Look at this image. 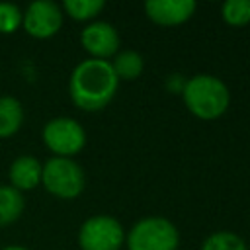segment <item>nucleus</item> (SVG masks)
<instances>
[{"label":"nucleus","instance_id":"0eeeda50","mask_svg":"<svg viewBox=\"0 0 250 250\" xmlns=\"http://www.w3.org/2000/svg\"><path fill=\"white\" fill-rule=\"evenodd\" d=\"M21 25L31 37L49 39L62 25V10L51 0H35L25 8Z\"/></svg>","mask_w":250,"mask_h":250},{"label":"nucleus","instance_id":"39448f33","mask_svg":"<svg viewBox=\"0 0 250 250\" xmlns=\"http://www.w3.org/2000/svg\"><path fill=\"white\" fill-rule=\"evenodd\" d=\"M43 143L53 154L70 158L84 148L86 133L72 117H55L43 127Z\"/></svg>","mask_w":250,"mask_h":250},{"label":"nucleus","instance_id":"f3484780","mask_svg":"<svg viewBox=\"0 0 250 250\" xmlns=\"http://www.w3.org/2000/svg\"><path fill=\"white\" fill-rule=\"evenodd\" d=\"M23 12L12 2H0V33H16L21 27Z\"/></svg>","mask_w":250,"mask_h":250},{"label":"nucleus","instance_id":"6e6552de","mask_svg":"<svg viewBox=\"0 0 250 250\" xmlns=\"http://www.w3.org/2000/svg\"><path fill=\"white\" fill-rule=\"evenodd\" d=\"M82 47L92 55V59H104L117 53L119 35L117 29L107 21H92L80 33Z\"/></svg>","mask_w":250,"mask_h":250},{"label":"nucleus","instance_id":"7ed1b4c3","mask_svg":"<svg viewBox=\"0 0 250 250\" xmlns=\"http://www.w3.org/2000/svg\"><path fill=\"white\" fill-rule=\"evenodd\" d=\"M178 242V229L164 217H145L127 234L129 250H176Z\"/></svg>","mask_w":250,"mask_h":250},{"label":"nucleus","instance_id":"2eb2a0df","mask_svg":"<svg viewBox=\"0 0 250 250\" xmlns=\"http://www.w3.org/2000/svg\"><path fill=\"white\" fill-rule=\"evenodd\" d=\"M104 6H105L104 0H64V4H62L64 12L72 20H78V21L98 16V12H102Z\"/></svg>","mask_w":250,"mask_h":250},{"label":"nucleus","instance_id":"f03ea898","mask_svg":"<svg viewBox=\"0 0 250 250\" xmlns=\"http://www.w3.org/2000/svg\"><path fill=\"white\" fill-rule=\"evenodd\" d=\"M188 109L201 119H215L229 107V88L217 76L195 74L182 88Z\"/></svg>","mask_w":250,"mask_h":250},{"label":"nucleus","instance_id":"9b49d317","mask_svg":"<svg viewBox=\"0 0 250 250\" xmlns=\"http://www.w3.org/2000/svg\"><path fill=\"white\" fill-rule=\"evenodd\" d=\"M23 123V105L14 96L0 98V139H8L20 131Z\"/></svg>","mask_w":250,"mask_h":250},{"label":"nucleus","instance_id":"f257e3e1","mask_svg":"<svg viewBox=\"0 0 250 250\" xmlns=\"http://www.w3.org/2000/svg\"><path fill=\"white\" fill-rule=\"evenodd\" d=\"M117 84L119 78L115 76L109 61L86 59L74 66L68 92L74 105L86 111H98L111 102L117 92Z\"/></svg>","mask_w":250,"mask_h":250},{"label":"nucleus","instance_id":"9d476101","mask_svg":"<svg viewBox=\"0 0 250 250\" xmlns=\"http://www.w3.org/2000/svg\"><path fill=\"white\" fill-rule=\"evenodd\" d=\"M41 170H43V164L35 156L21 154V156L14 158V162L10 164V170H8L10 186L18 191H29L39 186Z\"/></svg>","mask_w":250,"mask_h":250},{"label":"nucleus","instance_id":"ddd939ff","mask_svg":"<svg viewBox=\"0 0 250 250\" xmlns=\"http://www.w3.org/2000/svg\"><path fill=\"white\" fill-rule=\"evenodd\" d=\"M113 72L117 78H125V80H133L143 72V57L137 51H121L115 55L113 62Z\"/></svg>","mask_w":250,"mask_h":250},{"label":"nucleus","instance_id":"1a4fd4ad","mask_svg":"<svg viewBox=\"0 0 250 250\" xmlns=\"http://www.w3.org/2000/svg\"><path fill=\"white\" fill-rule=\"evenodd\" d=\"M146 16L160 25H176L189 20L195 12L193 0H148L145 4Z\"/></svg>","mask_w":250,"mask_h":250},{"label":"nucleus","instance_id":"f8f14e48","mask_svg":"<svg viewBox=\"0 0 250 250\" xmlns=\"http://www.w3.org/2000/svg\"><path fill=\"white\" fill-rule=\"evenodd\" d=\"M25 209L23 193L12 186H0V227L16 223Z\"/></svg>","mask_w":250,"mask_h":250},{"label":"nucleus","instance_id":"4468645a","mask_svg":"<svg viewBox=\"0 0 250 250\" xmlns=\"http://www.w3.org/2000/svg\"><path fill=\"white\" fill-rule=\"evenodd\" d=\"M201 250H248V248L238 234L230 230H219L205 238Z\"/></svg>","mask_w":250,"mask_h":250},{"label":"nucleus","instance_id":"a211bd4d","mask_svg":"<svg viewBox=\"0 0 250 250\" xmlns=\"http://www.w3.org/2000/svg\"><path fill=\"white\" fill-rule=\"evenodd\" d=\"M2 250H29V248H25V246H20V244H8V246H4Z\"/></svg>","mask_w":250,"mask_h":250},{"label":"nucleus","instance_id":"dca6fc26","mask_svg":"<svg viewBox=\"0 0 250 250\" xmlns=\"http://www.w3.org/2000/svg\"><path fill=\"white\" fill-rule=\"evenodd\" d=\"M221 14L230 25H244L250 21V0H227Z\"/></svg>","mask_w":250,"mask_h":250},{"label":"nucleus","instance_id":"423d86ee","mask_svg":"<svg viewBox=\"0 0 250 250\" xmlns=\"http://www.w3.org/2000/svg\"><path fill=\"white\" fill-rule=\"evenodd\" d=\"M125 232L117 219L109 215H96L82 223L78 230V244L82 250H119Z\"/></svg>","mask_w":250,"mask_h":250},{"label":"nucleus","instance_id":"20e7f679","mask_svg":"<svg viewBox=\"0 0 250 250\" xmlns=\"http://www.w3.org/2000/svg\"><path fill=\"white\" fill-rule=\"evenodd\" d=\"M41 184L61 199H72L84 189V172L72 158L53 156L43 164Z\"/></svg>","mask_w":250,"mask_h":250}]
</instances>
